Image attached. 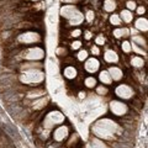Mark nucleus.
<instances>
[{"instance_id":"1","label":"nucleus","mask_w":148,"mask_h":148,"mask_svg":"<svg viewBox=\"0 0 148 148\" xmlns=\"http://www.w3.org/2000/svg\"><path fill=\"white\" fill-rule=\"evenodd\" d=\"M62 15L63 16H66V17H69V18H73L74 16H77L78 14V10H77V8L75 6H73V5H66L64 8H62Z\"/></svg>"},{"instance_id":"2","label":"nucleus","mask_w":148,"mask_h":148,"mask_svg":"<svg viewBox=\"0 0 148 148\" xmlns=\"http://www.w3.org/2000/svg\"><path fill=\"white\" fill-rule=\"evenodd\" d=\"M111 109H112V111H114L115 114L121 115V114L125 112V110H126V106H125L123 104H121V103L114 101V103H111Z\"/></svg>"},{"instance_id":"3","label":"nucleus","mask_w":148,"mask_h":148,"mask_svg":"<svg viewBox=\"0 0 148 148\" xmlns=\"http://www.w3.org/2000/svg\"><path fill=\"white\" fill-rule=\"evenodd\" d=\"M85 68H86V71H89V72H95L96 69L99 68V62L92 58V59H90V61H88Z\"/></svg>"},{"instance_id":"4","label":"nucleus","mask_w":148,"mask_h":148,"mask_svg":"<svg viewBox=\"0 0 148 148\" xmlns=\"http://www.w3.org/2000/svg\"><path fill=\"white\" fill-rule=\"evenodd\" d=\"M117 94L120 96H123V98H130V95H131V90H130V88L126 86V85H122V86H120L119 89H117Z\"/></svg>"},{"instance_id":"5","label":"nucleus","mask_w":148,"mask_h":148,"mask_svg":"<svg viewBox=\"0 0 148 148\" xmlns=\"http://www.w3.org/2000/svg\"><path fill=\"white\" fill-rule=\"evenodd\" d=\"M104 8H105L106 11H114L115 8H116V5H115V1H114V0H106Z\"/></svg>"},{"instance_id":"6","label":"nucleus","mask_w":148,"mask_h":148,"mask_svg":"<svg viewBox=\"0 0 148 148\" xmlns=\"http://www.w3.org/2000/svg\"><path fill=\"white\" fill-rule=\"evenodd\" d=\"M105 58H106V61H109V62L117 61V56H116L115 52H112V51H109V52L105 54Z\"/></svg>"},{"instance_id":"7","label":"nucleus","mask_w":148,"mask_h":148,"mask_svg":"<svg viewBox=\"0 0 148 148\" xmlns=\"http://www.w3.org/2000/svg\"><path fill=\"white\" fill-rule=\"evenodd\" d=\"M136 25H137V27L140 30H147V20L146 18H140V20H137V22H136Z\"/></svg>"},{"instance_id":"8","label":"nucleus","mask_w":148,"mask_h":148,"mask_svg":"<svg viewBox=\"0 0 148 148\" xmlns=\"http://www.w3.org/2000/svg\"><path fill=\"white\" fill-rule=\"evenodd\" d=\"M21 41H24V42H29V41H35L36 40V36L35 34H26L25 36L20 37Z\"/></svg>"},{"instance_id":"9","label":"nucleus","mask_w":148,"mask_h":148,"mask_svg":"<svg viewBox=\"0 0 148 148\" xmlns=\"http://www.w3.org/2000/svg\"><path fill=\"white\" fill-rule=\"evenodd\" d=\"M121 16H122V18L126 22H130L132 20V15H131V12H130L128 10H123L122 12H121Z\"/></svg>"},{"instance_id":"10","label":"nucleus","mask_w":148,"mask_h":148,"mask_svg":"<svg viewBox=\"0 0 148 148\" xmlns=\"http://www.w3.org/2000/svg\"><path fill=\"white\" fill-rule=\"evenodd\" d=\"M110 72L112 73L114 79H120V78H121V72H120L117 68H111V69H110Z\"/></svg>"},{"instance_id":"11","label":"nucleus","mask_w":148,"mask_h":148,"mask_svg":"<svg viewBox=\"0 0 148 148\" xmlns=\"http://www.w3.org/2000/svg\"><path fill=\"white\" fill-rule=\"evenodd\" d=\"M75 69L74 68H72V67H68L67 69H66V75L68 77V78H73V77H75Z\"/></svg>"},{"instance_id":"12","label":"nucleus","mask_w":148,"mask_h":148,"mask_svg":"<svg viewBox=\"0 0 148 148\" xmlns=\"http://www.w3.org/2000/svg\"><path fill=\"white\" fill-rule=\"evenodd\" d=\"M100 79L103 80L104 83H106V84H109V83L111 82V79H110V77H109V74L106 73V72H103L100 74Z\"/></svg>"},{"instance_id":"13","label":"nucleus","mask_w":148,"mask_h":148,"mask_svg":"<svg viewBox=\"0 0 148 148\" xmlns=\"http://www.w3.org/2000/svg\"><path fill=\"white\" fill-rule=\"evenodd\" d=\"M128 35V30L127 29H122V30H116L115 31V36L120 37V36H127Z\"/></svg>"},{"instance_id":"14","label":"nucleus","mask_w":148,"mask_h":148,"mask_svg":"<svg viewBox=\"0 0 148 148\" xmlns=\"http://www.w3.org/2000/svg\"><path fill=\"white\" fill-rule=\"evenodd\" d=\"M110 21L112 22L114 25H120V17H119L117 15H112V16H111Z\"/></svg>"},{"instance_id":"15","label":"nucleus","mask_w":148,"mask_h":148,"mask_svg":"<svg viewBox=\"0 0 148 148\" xmlns=\"http://www.w3.org/2000/svg\"><path fill=\"white\" fill-rule=\"evenodd\" d=\"M132 63L135 64V66H142V64H143V61H142L141 58H137V57H135V58L132 59Z\"/></svg>"},{"instance_id":"16","label":"nucleus","mask_w":148,"mask_h":148,"mask_svg":"<svg viewBox=\"0 0 148 148\" xmlns=\"http://www.w3.org/2000/svg\"><path fill=\"white\" fill-rule=\"evenodd\" d=\"M86 85L88 86H94L95 85V79L94 78H88L86 79Z\"/></svg>"},{"instance_id":"17","label":"nucleus","mask_w":148,"mask_h":148,"mask_svg":"<svg viewBox=\"0 0 148 148\" xmlns=\"http://www.w3.org/2000/svg\"><path fill=\"white\" fill-rule=\"evenodd\" d=\"M86 52H85V51H80V52H79V56H78V58H79L80 59V61H83V59H85L86 58Z\"/></svg>"},{"instance_id":"18","label":"nucleus","mask_w":148,"mask_h":148,"mask_svg":"<svg viewBox=\"0 0 148 148\" xmlns=\"http://www.w3.org/2000/svg\"><path fill=\"white\" fill-rule=\"evenodd\" d=\"M130 48H131V47H130V43H128V42H125L123 46H122V49H123V51H126V52H128Z\"/></svg>"},{"instance_id":"19","label":"nucleus","mask_w":148,"mask_h":148,"mask_svg":"<svg viewBox=\"0 0 148 148\" xmlns=\"http://www.w3.org/2000/svg\"><path fill=\"white\" fill-rule=\"evenodd\" d=\"M127 8L128 9H136V4L133 3V1H128L127 3Z\"/></svg>"},{"instance_id":"20","label":"nucleus","mask_w":148,"mask_h":148,"mask_svg":"<svg viewBox=\"0 0 148 148\" xmlns=\"http://www.w3.org/2000/svg\"><path fill=\"white\" fill-rule=\"evenodd\" d=\"M106 91H108V90H106L104 86H101V88H99V89H98V92H99V94H105Z\"/></svg>"},{"instance_id":"21","label":"nucleus","mask_w":148,"mask_h":148,"mask_svg":"<svg viewBox=\"0 0 148 148\" xmlns=\"http://www.w3.org/2000/svg\"><path fill=\"white\" fill-rule=\"evenodd\" d=\"M72 47H73V48H79V47H80V42H74Z\"/></svg>"},{"instance_id":"22","label":"nucleus","mask_w":148,"mask_h":148,"mask_svg":"<svg viewBox=\"0 0 148 148\" xmlns=\"http://www.w3.org/2000/svg\"><path fill=\"white\" fill-rule=\"evenodd\" d=\"M96 42H98V45H101V43H104V38H103V37H99V38L96 40Z\"/></svg>"},{"instance_id":"23","label":"nucleus","mask_w":148,"mask_h":148,"mask_svg":"<svg viewBox=\"0 0 148 148\" xmlns=\"http://www.w3.org/2000/svg\"><path fill=\"white\" fill-rule=\"evenodd\" d=\"M91 51H92V53H95V54H98V53H99V49L96 48V47H92Z\"/></svg>"},{"instance_id":"24","label":"nucleus","mask_w":148,"mask_h":148,"mask_svg":"<svg viewBox=\"0 0 148 148\" xmlns=\"http://www.w3.org/2000/svg\"><path fill=\"white\" fill-rule=\"evenodd\" d=\"M88 20H92V12L91 11L88 12Z\"/></svg>"},{"instance_id":"25","label":"nucleus","mask_w":148,"mask_h":148,"mask_svg":"<svg viewBox=\"0 0 148 148\" xmlns=\"http://www.w3.org/2000/svg\"><path fill=\"white\" fill-rule=\"evenodd\" d=\"M79 34H80V31H79V30H77V31H74V32H73V36H75V37H77V36H79Z\"/></svg>"},{"instance_id":"26","label":"nucleus","mask_w":148,"mask_h":148,"mask_svg":"<svg viewBox=\"0 0 148 148\" xmlns=\"http://www.w3.org/2000/svg\"><path fill=\"white\" fill-rule=\"evenodd\" d=\"M138 12H140V14H143V12H145V8H138Z\"/></svg>"},{"instance_id":"27","label":"nucleus","mask_w":148,"mask_h":148,"mask_svg":"<svg viewBox=\"0 0 148 148\" xmlns=\"http://www.w3.org/2000/svg\"><path fill=\"white\" fill-rule=\"evenodd\" d=\"M62 1H64V3H75L77 0H62Z\"/></svg>"}]
</instances>
